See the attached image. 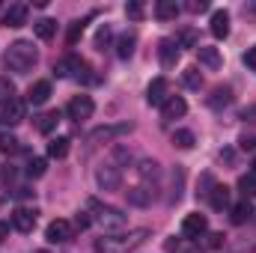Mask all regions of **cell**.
I'll use <instances>...</instances> for the list:
<instances>
[{
    "label": "cell",
    "instance_id": "30",
    "mask_svg": "<svg viewBox=\"0 0 256 253\" xmlns=\"http://www.w3.org/2000/svg\"><path fill=\"white\" fill-rule=\"evenodd\" d=\"M45 170H48V161H45V158H30V161H27V176H30V179L45 176Z\"/></svg>",
    "mask_w": 256,
    "mask_h": 253
},
{
    "label": "cell",
    "instance_id": "7",
    "mask_svg": "<svg viewBox=\"0 0 256 253\" xmlns=\"http://www.w3.org/2000/svg\"><path fill=\"white\" fill-rule=\"evenodd\" d=\"M72 224L68 220H63V218H57V220H51L48 224V230H45V238L51 242V244H66L68 238H72Z\"/></svg>",
    "mask_w": 256,
    "mask_h": 253
},
{
    "label": "cell",
    "instance_id": "47",
    "mask_svg": "<svg viewBox=\"0 0 256 253\" xmlns=\"http://www.w3.org/2000/svg\"><path fill=\"white\" fill-rule=\"evenodd\" d=\"M185 253H202V250H200V248H188Z\"/></svg>",
    "mask_w": 256,
    "mask_h": 253
},
{
    "label": "cell",
    "instance_id": "37",
    "mask_svg": "<svg viewBox=\"0 0 256 253\" xmlns=\"http://www.w3.org/2000/svg\"><path fill=\"white\" fill-rule=\"evenodd\" d=\"M196 48V33L194 30H182V36H179V48Z\"/></svg>",
    "mask_w": 256,
    "mask_h": 253
},
{
    "label": "cell",
    "instance_id": "21",
    "mask_svg": "<svg viewBox=\"0 0 256 253\" xmlns=\"http://www.w3.org/2000/svg\"><path fill=\"white\" fill-rule=\"evenodd\" d=\"M226 104H232V90H230V86H214L212 96H208V108H212V110H220V108H226Z\"/></svg>",
    "mask_w": 256,
    "mask_h": 253
},
{
    "label": "cell",
    "instance_id": "45",
    "mask_svg": "<svg viewBox=\"0 0 256 253\" xmlns=\"http://www.w3.org/2000/svg\"><path fill=\"white\" fill-rule=\"evenodd\" d=\"M12 179H15V170H12V167H3V182H6V185H9V182H12Z\"/></svg>",
    "mask_w": 256,
    "mask_h": 253
},
{
    "label": "cell",
    "instance_id": "26",
    "mask_svg": "<svg viewBox=\"0 0 256 253\" xmlns=\"http://www.w3.org/2000/svg\"><path fill=\"white\" fill-rule=\"evenodd\" d=\"M134 45H137V39H134L131 33L120 36V39H116V57H120V60H128V57L134 54Z\"/></svg>",
    "mask_w": 256,
    "mask_h": 253
},
{
    "label": "cell",
    "instance_id": "42",
    "mask_svg": "<svg viewBox=\"0 0 256 253\" xmlns=\"http://www.w3.org/2000/svg\"><path fill=\"white\" fill-rule=\"evenodd\" d=\"M242 120H244V122H250V126H256V104H250V108H244Z\"/></svg>",
    "mask_w": 256,
    "mask_h": 253
},
{
    "label": "cell",
    "instance_id": "29",
    "mask_svg": "<svg viewBox=\"0 0 256 253\" xmlns=\"http://www.w3.org/2000/svg\"><path fill=\"white\" fill-rule=\"evenodd\" d=\"M250 214H254V208H250V202L244 200V202H238V206L232 208V224H238V226H242V224H248V220H250Z\"/></svg>",
    "mask_w": 256,
    "mask_h": 253
},
{
    "label": "cell",
    "instance_id": "2",
    "mask_svg": "<svg viewBox=\"0 0 256 253\" xmlns=\"http://www.w3.org/2000/svg\"><path fill=\"white\" fill-rule=\"evenodd\" d=\"M36 63H39V51H36L33 42H27V39L12 42V45L6 48V54H3V66H6L9 72H15V74H27Z\"/></svg>",
    "mask_w": 256,
    "mask_h": 253
},
{
    "label": "cell",
    "instance_id": "43",
    "mask_svg": "<svg viewBox=\"0 0 256 253\" xmlns=\"http://www.w3.org/2000/svg\"><path fill=\"white\" fill-rule=\"evenodd\" d=\"M80 30H84V21H78V24H72V30H68V42H78V36H80Z\"/></svg>",
    "mask_w": 256,
    "mask_h": 253
},
{
    "label": "cell",
    "instance_id": "24",
    "mask_svg": "<svg viewBox=\"0 0 256 253\" xmlns=\"http://www.w3.org/2000/svg\"><path fill=\"white\" fill-rule=\"evenodd\" d=\"M60 122V114L57 110H48V114H42V116H36V131L39 134H51L54 128Z\"/></svg>",
    "mask_w": 256,
    "mask_h": 253
},
{
    "label": "cell",
    "instance_id": "41",
    "mask_svg": "<svg viewBox=\"0 0 256 253\" xmlns=\"http://www.w3.org/2000/svg\"><path fill=\"white\" fill-rule=\"evenodd\" d=\"M220 244H224V232H212V236H208V248H212V250H218Z\"/></svg>",
    "mask_w": 256,
    "mask_h": 253
},
{
    "label": "cell",
    "instance_id": "22",
    "mask_svg": "<svg viewBox=\"0 0 256 253\" xmlns=\"http://www.w3.org/2000/svg\"><path fill=\"white\" fill-rule=\"evenodd\" d=\"M179 12H182V6H179L176 0H158V3H155V15H158L161 21H173Z\"/></svg>",
    "mask_w": 256,
    "mask_h": 253
},
{
    "label": "cell",
    "instance_id": "38",
    "mask_svg": "<svg viewBox=\"0 0 256 253\" xmlns=\"http://www.w3.org/2000/svg\"><path fill=\"white\" fill-rule=\"evenodd\" d=\"M90 224H92V218H90V214H86V212H80V214H78V218H74V224H72V226H74V230H86V226H90Z\"/></svg>",
    "mask_w": 256,
    "mask_h": 253
},
{
    "label": "cell",
    "instance_id": "14",
    "mask_svg": "<svg viewBox=\"0 0 256 253\" xmlns=\"http://www.w3.org/2000/svg\"><path fill=\"white\" fill-rule=\"evenodd\" d=\"M27 24V6L24 3H12L6 12H3V27H24Z\"/></svg>",
    "mask_w": 256,
    "mask_h": 253
},
{
    "label": "cell",
    "instance_id": "39",
    "mask_svg": "<svg viewBox=\"0 0 256 253\" xmlns=\"http://www.w3.org/2000/svg\"><path fill=\"white\" fill-rule=\"evenodd\" d=\"M238 146H242L244 152H254V149H256V137H254V134H244V137L238 140Z\"/></svg>",
    "mask_w": 256,
    "mask_h": 253
},
{
    "label": "cell",
    "instance_id": "16",
    "mask_svg": "<svg viewBox=\"0 0 256 253\" xmlns=\"http://www.w3.org/2000/svg\"><path fill=\"white\" fill-rule=\"evenodd\" d=\"M212 36L214 39H226L230 36V12L226 9H218V12H212Z\"/></svg>",
    "mask_w": 256,
    "mask_h": 253
},
{
    "label": "cell",
    "instance_id": "5",
    "mask_svg": "<svg viewBox=\"0 0 256 253\" xmlns=\"http://www.w3.org/2000/svg\"><path fill=\"white\" fill-rule=\"evenodd\" d=\"M96 182H98L102 190H120L122 188V173H120L116 164H102L96 170Z\"/></svg>",
    "mask_w": 256,
    "mask_h": 253
},
{
    "label": "cell",
    "instance_id": "6",
    "mask_svg": "<svg viewBox=\"0 0 256 253\" xmlns=\"http://www.w3.org/2000/svg\"><path fill=\"white\" fill-rule=\"evenodd\" d=\"M66 114H68V120H90L92 114H96V102L90 98V96H74L72 102H68V108H66Z\"/></svg>",
    "mask_w": 256,
    "mask_h": 253
},
{
    "label": "cell",
    "instance_id": "36",
    "mask_svg": "<svg viewBox=\"0 0 256 253\" xmlns=\"http://www.w3.org/2000/svg\"><path fill=\"white\" fill-rule=\"evenodd\" d=\"M18 149V140L12 134H0V152H15Z\"/></svg>",
    "mask_w": 256,
    "mask_h": 253
},
{
    "label": "cell",
    "instance_id": "20",
    "mask_svg": "<svg viewBox=\"0 0 256 253\" xmlns=\"http://www.w3.org/2000/svg\"><path fill=\"white\" fill-rule=\"evenodd\" d=\"M48 98H51V84L48 80H36L30 86V92H27V102L30 104H45Z\"/></svg>",
    "mask_w": 256,
    "mask_h": 253
},
{
    "label": "cell",
    "instance_id": "31",
    "mask_svg": "<svg viewBox=\"0 0 256 253\" xmlns=\"http://www.w3.org/2000/svg\"><path fill=\"white\" fill-rule=\"evenodd\" d=\"M12 98H18V96H15V84H12L9 78H0V104L6 108Z\"/></svg>",
    "mask_w": 256,
    "mask_h": 253
},
{
    "label": "cell",
    "instance_id": "23",
    "mask_svg": "<svg viewBox=\"0 0 256 253\" xmlns=\"http://www.w3.org/2000/svg\"><path fill=\"white\" fill-rule=\"evenodd\" d=\"M208 202H212L214 212H224V208L230 206V188H226V185H214L212 194H208Z\"/></svg>",
    "mask_w": 256,
    "mask_h": 253
},
{
    "label": "cell",
    "instance_id": "8",
    "mask_svg": "<svg viewBox=\"0 0 256 253\" xmlns=\"http://www.w3.org/2000/svg\"><path fill=\"white\" fill-rule=\"evenodd\" d=\"M206 232H208L206 214H185V220H182V236H185V238H200V236H206Z\"/></svg>",
    "mask_w": 256,
    "mask_h": 253
},
{
    "label": "cell",
    "instance_id": "12",
    "mask_svg": "<svg viewBox=\"0 0 256 253\" xmlns=\"http://www.w3.org/2000/svg\"><path fill=\"white\" fill-rule=\"evenodd\" d=\"M158 57H161V66H164V68H173V66L179 63V42H176V39H161Z\"/></svg>",
    "mask_w": 256,
    "mask_h": 253
},
{
    "label": "cell",
    "instance_id": "27",
    "mask_svg": "<svg viewBox=\"0 0 256 253\" xmlns=\"http://www.w3.org/2000/svg\"><path fill=\"white\" fill-rule=\"evenodd\" d=\"M194 143H196V137H194V131H188V128H179L173 134V146L176 149H194Z\"/></svg>",
    "mask_w": 256,
    "mask_h": 253
},
{
    "label": "cell",
    "instance_id": "40",
    "mask_svg": "<svg viewBox=\"0 0 256 253\" xmlns=\"http://www.w3.org/2000/svg\"><path fill=\"white\" fill-rule=\"evenodd\" d=\"M244 66H248L250 72H256V45L254 48H248V54H244Z\"/></svg>",
    "mask_w": 256,
    "mask_h": 253
},
{
    "label": "cell",
    "instance_id": "34",
    "mask_svg": "<svg viewBox=\"0 0 256 253\" xmlns=\"http://www.w3.org/2000/svg\"><path fill=\"white\" fill-rule=\"evenodd\" d=\"M126 15L131 18V21H143L146 9H143V3H140V0H128V3H126Z\"/></svg>",
    "mask_w": 256,
    "mask_h": 253
},
{
    "label": "cell",
    "instance_id": "32",
    "mask_svg": "<svg viewBox=\"0 0 256 253\" xmlns=\"http://www.w3.org/2000/svg\"><path fill=\"white\" fill-rule=\"evenodd\" d=\"M238 194H242L244 200L256 196V176H254V173H250V176H242V179H238Z\"/></svg>",
    "mask_w": 256,
    "mask_h": 253
},
{
    "label": "cell",
    "instance_id": "1",
    "mask_svg": "<svg viewBox=\"0 0 256 253\" xmlns=\"http://www.w3.org/2000/svg\"><path fill=\"white\" fill-rule=\"evenodd\" d=\"M149 238V230L146 226H137V230H128V232H110V236H102L96 238V253H131L137 248H143Z\"/></svg>",
    "mask_w": 256,
    "mask_h": 253
},
{
    "label": "cell",
    "instance_id": "3",
    "mask_svg": "<svg viewBox=\"0 0 256 253\" xmlns=\"http://www.w3.org/2000/svg\"><path fill=\"white\" fill-rule=\"evenodd\" d=\"M86 208L92 212V220L104 230V236L120 232V230L126 226V214H122L116 206H104V202H98V200H90V202H86Z\"/></svg>",
    "mask_w": 256,
    "mask_h": 253
},
{
    "label": "cell",
    "instance_id": "28",
    "mask_svg": "<svg viewBox=\"0 0 256 253\" xmlns=\"http://www.w3.org/2000/svg\"><path fill=\"white\" fill-rule=\"evenodd\" d=\"M68 146H72L68 137H54V140L48 143V155H51V158H66V155H68Z\"/></svg>",
    "mask_w": 256,
    "mask_h": 253
},
{
    "label": "cell",
    "instance_id": "10",
    "mask_svg": "<svg viewBox=\"0 0 256 253\" xmlns=\"http://www.w3.org/2000/svg\"><path fill=\"white\" fill-rule=\"evenodd\" d=\"M24 116H27V102H24V98H12V102L3 108L0 122H6V126H18V122H24Z\"/></svg>",
    "mask_w": 256,
    "mask_h": 253
},
{
    "label": "cell",
    "instance_id": "25",
    "mask_svg": "<svg viewBox=\"0 0 256 253\" xmlns=\"http://www.w3.org/2000/svg\"><path fill=\"white\" fill-rule=\"evenodd\" d=\"M33 33L39 36V39H54V33H57V21H51V18H42V21H36L33 24Z\"/></svg>",
    "mask_w": 256,
    "mask_h": 253
},
{
    "label": "cell",
    "instance_id": "15",
    "mask_svg": "<svg viewBox=\"0 0 256 253\" xmlns=\"http://www.w3.org/2000/svg\"><path fill=\"white\" fill-rule=\"evenodd\" d=\"M188 114V102L182 98V96H170L167 102H164V108H161V116L164 120H179V116H185Z\"/></svg>",
    "mask_w": 256,
    "mask_h": 253
},
{
    "label": "cell",
    "instance_id": "46",
    "mask_svg": "<svg viewBox=\"0 0 256 253\" xmlns=\"http://www.w3.org/2000/svg\"><path fill=\"white\" fill-rule=\"evenodd\" d=\"M9 238V224H0V244Z\"/></svg>",
    "mask_w": 256,
    "mask_h": 253
},
{
    "label": "cell",
    "instance_id": "35",
    "mask_svg": "<svg viewBox=\"0 0 256 253\" xmlns=\"http://www.w3.org/2000/svg\"><path fill=\"white\" fill-rule=\"evenodd\" d=\"M110 39H114V33H110V27L104 24V27H98V33H96V48L98 51H104V48H110Z\"/></svg>",
    "mask_w": 256,
    "mask_h": 253
},
{
    "label": "cell",
    "instance_id": "9",
    "mask_svg": "<svg viewBox=\"0 0 256 253\" xmlns=\"http://www.w3.org/2000/svg\"><path fill=\"white\" fill-rule=\"evenodd\" d=\"M170 98V84L164 80V78H155L149 86H146V102L149 104H158V108H164V102Z\"/></svg>",
    "mask_w": 256,
    "mask_h": 253
},
{
    "label": "cell",
    "instance_id": "11",
    "mask_svg": "<svg viewBox=\"0 0 256 253\" xmlns=\"http://www.w3.org/2000/svg\"><path fill=\"white\" fill-rule=\"evenodd\" d=\"M12 226H15L18 232H33V226H36V208L18 206V208L12 212Z\"/></svg>",
    "mask_w": 256,
    "mask_h": 253
},
{
    "label": "cell",
    "instance_id": "18",
    "mask_svg": "<svg viewBox=\"0 0 256 253\" xmlns=\"http://www.w3.org/2000/svg\"><path fill=\"white\" fill-rule=\"evenodd\" d=\"M196 60H200V66H206V68H220L224 66L220 51L218 48H208V45H196Z\"/></svg>",
    "mask_w": 256,
    "mask_h": 253
},
{
    "label": "cell",
    "instance_id": "19",
    "mask_svg": "<svg viewBox=\"0 0 256 253\" xmlns=\"http://www.w3.org/2000/svg\"><path fill=\"white\" fill-rule=\"evenodd\" d=\"M137 173H140V179H143V185H146V188L155 190L158 179H161V170H158V164H155V161H140Z\"/></svg>",
    "mask_w": 256,
    "mask_h": 253
},
{
    "label": "cell",
    "instance_id": "33",
    "mask_svg": "<svg viewBox=\"0 0 256 253\" xmlns=\"http://www.w3.org/2000/svg\"><path fill=\"white\" fill-rule=\"evenodd\" d=\"M182 80H185L188 90H200V86H202V74H200V68H185V72H182Z\"/></svg>",
    "mask_w": 256,
    "mask_h": 253
},
{
    "label": "cell",
    "instance_id": "4",
    "mask_svg": "<svg viewBox=\"0 0 256 253\" xmlns=\"http://www.w3.org/2000/svg\"><path fill=\"white\" fill-rule=\"evenodd\" d=\"M84 72H90V66H86V60H80L78 54H68V57H63L60 63L54 66L57 78H84Z\"/></svg>",
    "mask_w": 256,
    "mask_h": 253
},
{
    "label": "cell",
    "instance_id": "48",
    "mask_svg": "<svg viewBox=\"0 0 256 253\" xmlns=\"http://www.w3.org/2000/svg\"><path fill=\"white\" fill-rule=\"evenodd\" d=\"M36 253H48V250H36Z\"/></svg>",
    "mask_w": 256,
    "mask_h": 253
},
{
    "label": "cell",
    "instance_id": "13",
    "mask_svg": "<svg viewBox=\"0 0 256 253\" xmlns=\"http://www.w3.org/2000/svg\"><path fill=\"white\" fill-rule=\"evenodd\" d=\"M126 200L131 206H137V208H146V206L155 200V190L146 188V185H131V188L126 190Z\"/></svg>",
    "mask_w": 256,
    "mask_h": 253
},
{
    "label": "cell",
    "instance_id": "17",
    "mask_svg": "<svg viewBox=\"0 0 256 253\" xmlns=\"http://www.w3.org/2000/svg\"><path fill=\"white\" fill-rule=\"evenodd\" d=\"M131 131V122H120V126H104V128H96L90 134V140H116V137H126Z\"/></svg>",
    "mask_w": 256,
    "mask_h": 253
},
{
    "label": "cell",
    "instance_id": "44",
    "mask_svg": "<svg viewBox=\"0 0 256 253\" xmlns=\"http://www.w3.org/2000/svg\"><path fill=\"white\" fill-rule=\"evenodd\" d=\"M188 9H191V12H206L208 3H206V0H194V3H188Z\"/></svg>",
    "mask_w": 256,
    "mask_h": 253
}]
</instances>
